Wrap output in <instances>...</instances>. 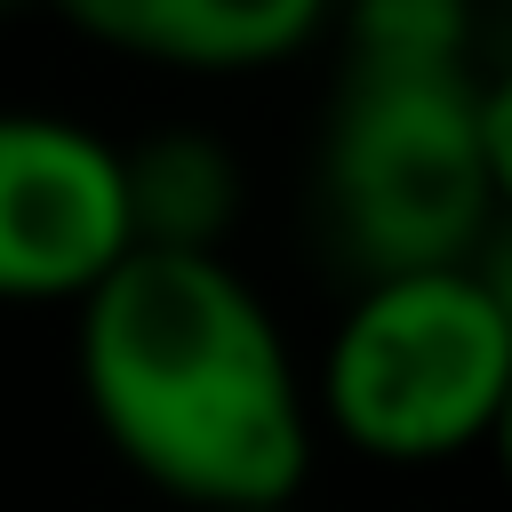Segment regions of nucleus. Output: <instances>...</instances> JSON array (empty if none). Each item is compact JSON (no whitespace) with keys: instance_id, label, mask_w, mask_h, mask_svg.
Here are the masks:
<instances>
[{"instance_id":"nucleus-1","label":"nucleus","mask_w":512,"mask_h":512,"mask_svg":"<svg viewBox=\"0 0 512 512\" xmlns=\"http://www.w3.org/2000/svg\"><path fill=\"white\" fill-rule=\"evenodd\" d=\"M72 312L88 416L144 488L176 512L304 496L312 384L224 248H128Z\"/></svg>"},{"instance_id":"nucleus-2","label":"nucleus","mask_w":512,"mask_h":512,"mask_svg":"<svg viewBox=\"0 0 512 512\" xmlns=\"http://www.w3.org/2000/svg\"><path fill=\"white\" fill-rule=\"evenodd\" d=\"M320 216L360 280L480 248L496 176L472 48H344L320 120Z\"/></svg>"},{"instance_id":"nucleus-3","label":"nucleus","mask_w":512,"mask_h":512,"mask_svg":"<svg viewBox=\"0 0 512 512\" xmlns=\"http://www.w3.org/2000/svg\"><path fill=\"white\" fill-rule=\"evenodd\" d=\"M504 392H512L504 312L488 304L472 264H424L352 288L320 352L312 424L368 464L432 472L488 448Z\"/></svg>"},{"instance_id":"nucleus-4","label":"nucleus","mask_w":512,"mask_h":512,"mask_svg":"<svg viewBox=\"0 0 512 512\" xmlns=\"http://www.w3.org/2000/svg\"><path fill=\"white\" fill-rule=\"evenodd\" d=\"M128 248L120 144L72 112L0 104V304H80Z\"/></svg>"},{"instance_id":"nucleus-5","label":"nucleus","mask_w":512,"mask_h":512,"mask_svg":"<svg viewBox=\"0 0 512 512\" xmlns=\"http://www.w3.org/2000/svg\"><path fill=\"white\" fill-rule=\"evenodd\" d=\"M48 8L112 56L200 80L272 72L336 24V0H48Z\"/></svg>"},{"instance_id":"nucleus-6","label":"nucleus","mask_w":512,"mask_h":512,"mask_svg":"<svg viewBox=\"0 0 512 512\" xmlns=\"http://www.w3.org/2000/svg\"><path fill=\"white\" fill-rule=\"evenodd\" d=\"M136 248H224L240 216V168L208 128H152L120 144Z\"/></svg>"},{"instance_id":"nucleus-7","label":"nucleus","mask_w":512,"mask_h":512,"mask_svg":"<svg viewBox=\"0 0 512 512\" xmlns=\"http://www.w3.org/2000/svg\"><path fill=\"white\" fill-rule=\"evenodd\" d=\"M480 136H488L496 208H512V56H504L496 72H480Z\"/></svg>"},{"instance_id":"nucleus-8","label":"nucleus","mask_w":512,"mask_h":512,"mask_svg":"<svg viewBox=\"0 0 512 512\" xmlns=\"http://www.w3.org/2000/svg\"><path fill=\"white\" fill-rule=\"evenodd\" d=\"M464 264H472V280L488 288V304L504 312V328H512V208H496V224L480 232V248H472Z\"/></svg>"},{"instance_id":"nucleus-9","label":"nucleus","mask_w":512,"mask_h":512,"mask_svg":"<svg viewBox=\"0 0 512 512\" xmlns=\"http://www.w3.org/2000/svg\"><path fill=\"white\" fill-rule=\"evenodd\" d=\"M488 456H496V480H504V496H512V392H504V408H496V432H488Z\"/></svg>"},{"instance_id":"nucleus-10","label":"nucleus","mask_w":512,"mask_h":512,"mask_svg":"<svg viewBox=\"0 0 512 512\" xmlns=\"http://www.w3.org/2000/svg\"><path fill=\"white\" fill-rule=\"evenodd\" d=\"M192 512H296V504H192Z\"/></svg>"},{"instance_id":"nucleus-11","label":"nucleus","mask_w":512,"mask_h":512,"mask_svg":"<svg viewBox=\"0 0 512 512\" xmlns=\"http://www.w3.org/2000/svg\"><path fill=\"white\" fill-rule=\"evenodd\" d=\"M0 8H16V0H0Z\"/></svg>"}]
</instances>
